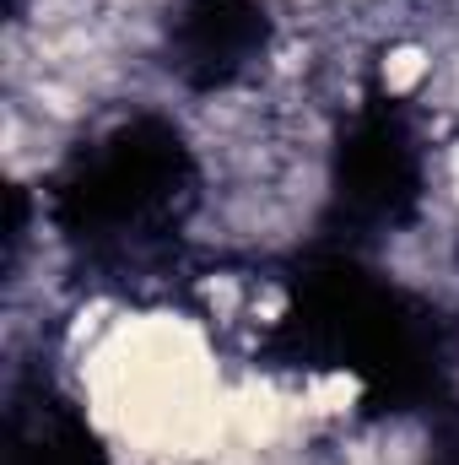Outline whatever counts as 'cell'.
I'll use <instances>...</instances> for the list:
<instances>
[{
  "instance_id": "cell-2",
  "label": "cell",
  "mask_w": 459,
  "mask_h": 465,
  "mask_svg": "<svg viewBox=\"0 0 459 465\" xmlns=\"http://www.w3.org/2000/svg\"><path fill=\"white\" fill-rule=\"evenodd\" d=\"M281 54L276 0H168L157 16V60L190 98H238Z\"/></svg>"
},
{
  "instance_id": "cell-3",
  "label": "cell",
  "mask_w": 459,
  "mask_h": 465,
  "mask_svg": "<svg viewBox=\"0 0 459 465\" xmlns=\"http://www.w3.org/2000/svg\"><path fill=\"white\" fill-rule=\"evenodd\" d=\"M422 465H459V433H454V439H444V444H433Z\"/></svg>"
},
{
  "instance_id": "cell-1",
  "label": "cell",
  "mask_w": 459,
  "mask_h": 465,
  "mask_svg": "<svg viewBox=\"0 0 459 465\" xmlns=\"http://www.w3.org/2000/svg\"><path fill=\"white\" fill-rule=\"evenodd\" d=\"M206 152L179 119L124 109L38 173L33 228H49L71 260L103 276H162L206 212Z\"/></svg>"
}]
</instances>
